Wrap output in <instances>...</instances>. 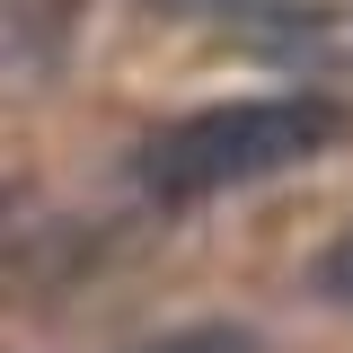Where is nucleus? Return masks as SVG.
<instances>
[{"label": "nucleus", "instance_id": "2", "mask_svg": "<svg viewBox=\"0 0 353 353\" xmlns=\"http://www.w3.org/2000/svg\"><path fill=\"white\" fill-rule=\"evenodd\" d=\"M132 353H265L256 327H239V318H212V327H176V336H150V345Z\"/></svg>", "mask_w": 353, "mask_h": 353}, {"label": "nucleus", "instance_id": "4", "mask_svg": "<svg viewBox=\"0 0 353 353\" xmlns=\"http://www.w3.org/2000/svg\"><path fill=\"white\" fill-rule=\"evenodd\" d=\"M150 18H230V9H248V0H141Z\"/></svg>", "mask_w": 353, "mask_h": 353}, {"label": "nucleus", "instance_id": "1", "mask_svg": "<svg viewBox=\"0 0 353 353\" xmlns=\"http://www.w3.org/2000/svg\"><path fill=\"white\" fill-rule=\"evenodd\" d=\"M336 141H345L336 97H230V106L159 124L132 150V176L150 203H212L230 185H265V176L301 168Z\"/></svg>", "mask_w": 353, "mask_h": 353}, {"label": "nucleus", "instance_id": "3", "mask_svg": "<svg viewBox=\"0 0 353 353\" xmlns=\"http://www.w3.org/2000/svg\"><path fill=\"white\" fill-rule=\"evenodd\" d=\"M318 292H336V301H353V230L318 256Z\"/></svg>", "mask_w": 353, "mask_h": 353}]
</instances>
